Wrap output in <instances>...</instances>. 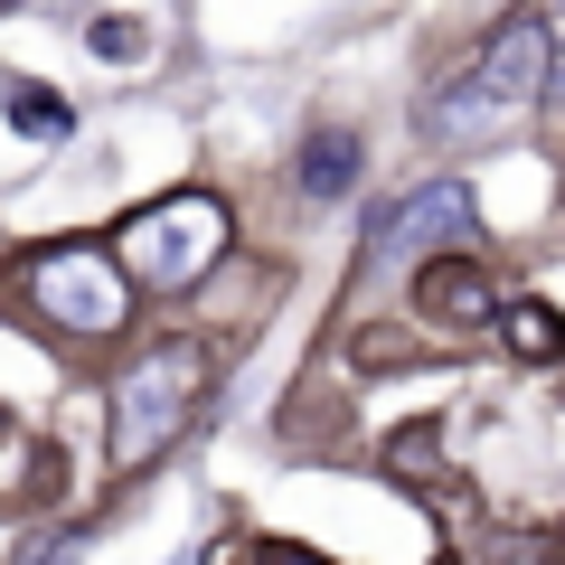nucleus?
<instances>
[{
	"label": "nucleus",
	"mask_w": 565,
	"mask_h": 565,
	"mask_svg": "<svg viewBox=\"0 0 565 565\" xmlns=\"http://www.w3.org/2000/svg\"><path fill=\"white\" fill-rule=\"evenodd\" d=\"M85 47H95V57H141V47H151V29L122 20V10H104V20H85Z\"/></svg>",
	"instance_id": "obj_11"
},
{
	"label": "nucleus",
	"mask_w": 565,
	"mask_h": 565,
	"mask_svg": "<svg viewBox=\"0 0 565 565\" xmlns=\"http://www.w3.org/2000/svg\"><path fill=\"white\" fill-rule=\"evenodd\" d=\"M490 340H500L519 367H565V311L546 302V292H519V302H500Z\"/></svg>",
	"instance_id": "obj_9"
},
{
	"label": "nucleus",
	"mask_w": 565,
	"mask_h": 565,
	"mask_svg": "<svg viewBox=\"0 0 565 565\" xmlns=\"http://www.w3.org/2000/svg\"><path fill=\"white\" fill-rule=\"evenodd\" d=\"M359 170H367V141L349 132V122H311L302 132V151H292V180H302V199H349L359 189Z\"/></svg>",
	"instance_id": "obj_8"
},
{
	"label": "nucleus",
	"mask_w": 565,
	"mask_h": 565,
	"mask_svg": "<svg viewBox=\"0 0 565 565\" xmlns=\"http://www.w3.org/2000/svg\"><path fill=\"white\" fill-rule=\"evenodd\" d=\"M546 76H556V29L537 10H509V20L481 29V47H471V85L481 95H500L509 114H537Z\"/></svg>",
	"instance_id": "obj_6"
},
{
	"label": "nucleus",
	"mask_w": 565,
	"mask_h": 565,
	"mask_svg": "<svg viewBox=\"0 0 565 565\" xmlns=\"http://www.w3.org/2000/svg\"><path fill=\"white\" fill-rule=\"evenodd\" d=\"M20 302H29L39 330H57V340H76V349H104V340L132 330L141 292L122 282V264H114L104 236H57V245H39V255L20 264Z\"/></svg>",
	"instance_id": "obj_3"
},
{
	"label": "nucleus",
	"mask_w": 565,
	"mask_h": 565,
	"mask_svg": "<svg viewBox=\"0 0 565 565\" xmlns=\"http://www.w3.org/2000/svg\"><path fill=\"white\" fill-rule=\"evenodd\" d=\"M527 10H537V20H546V29H565V0H527Z\"/></svg>",
	"instance_id": "obj_14"
},
{
	"label": "nucleus",
	"mask_w": 565,
	"mask_h": 565,
	"mask_svg": "<svg viewBox=\"0 0 565 565\" xmlns=\"http://www.w3.org/2000/svg\"><path fill=\"white\" fill-rule=\"evenodd\" d=\"M104 245H114V264H122L132 292L180 302V292H199V282L226 264V245H236V207H226L217 189H161V199L132 207Z\"/></svg>",
	"instance_id": "obj_2"
},
{
	"label": "nucleus",
	"mask_w": 565,
	"mask_h": 565,
	"mask_svg": "<svg viewBox=\"0 0 565 565\" xmlns=\"http://www.w3.org/2000/svg\"><path fill=\"white\" fill-rule=\"evenodd\" d=\"M207 386H217V359H207V340H189V330H170V340H151L141 359H122L114 396H104V462H114L122 481H141V471L199 424Z\"/></svg>",
	"instance_id": "obj_1"
},
{
	"label": "nucleus",
	"mask_w": 565,
	"mask_h": 565,
	"mask_svg": "<svg viewBox=\"0 0 565 565\" xmlns=\"http://www.w3.org/2000/svg\"><path fill=\"white\" fill-rule=\"evenodd\" d=\"M226 565H340V556H321V546H302V537H245Z\"/></svg>",
	"instance_id": "obj_12"
},
{
	"label": "nucleus",
	"mask_w": 565,
	"mask_h": 565,
	"mask_svg": "<svg viewBox=\"0 0 565 565\" xmlns=\"http://www.w3.org/2000/svg\"><path fill=\"white\" fill-rule=\"evenodd\" d=\"M0 114H10L20 141H66L76 132V104H66L57 85H39V76H0Z\"/></svg>",
	"instance_id": "obj_10"
},
{
	"label": "nucleus",
	"mask_w": 565,
	"mask_h": 565,
	"mask_svg": "<svg viewBox=\"0 0 565 565\" xmlns=\"http://www.w3.org/2000/svg\"><path fill=\"white\" fill-rule=\"evenodd\" d=\"M0 10H10V0H0Z\"/></svg>",
	"instance_id": "obj_16"
},
{
	"label": "nucleus",
	"mask_w": 565,
	"mask_h": 565,
	"mask_svg": "<svg viewBox=\"0 0 565 565\" xmlns=\"http://www.w3.org/2000/svg\"><path fill=\"white\" fill-rule=\"evenodd\" d=\"M76 546H85L76 527H47V537H29V546H20L10 565H76Z\"/></svg>",
	"instance_id": "obj_13"
},
{
	"label": "nucleus",
	"mask_w": 565,
	"mask_h": 565,
	"mask_svg": "<svg viewBox=\"0 0 565 565\" xmlns=\"http://www.w3.org/2000/svg\"><path fill=\"white\" fill-rule=\"evenodd\" d=\"M415 122H424V141H434V151H490V141H509L527 114H509L500 95H481V85L462 76V85H434Z\"/></svg>",
	"instance_id": "obj_7"
},
{
	"label": "nucleus",
	"mask_w": 565,
	"mask_h": 565,
	"mask_svg": "<svg viewBox=\"0 0 565 565\" xmlns=\"http://www.w3.org/2000/svg\"><path fill=\"white\" fill-rule=\"evenodd\" d=\"M500 274H490L471 245H452V255H424L415 274H405V311H415L434 340H490V321H500Z\"/></svg>",
	"instance_id": "obj_5"
},
{
	"label": "nucleus",
	"mask_w": 565,
	"mask_h": 565,
	"mask_svg": "<svg viewBox=\"0 0 565 565\" xmlns=\"http://www.w3.org/2000/svg\"><path fill=\"white\" fill-rule=\"evenodd\" d=\"M0 444H10V415H0Z\"/></svg>",
	"instance_id": "obj_15"
},
{
	"label": "nucleus",
	"mask_w": 565,
	"mask_h": 565,
	"mask_svg": "<svg viewBox=\"0 0 565 565\" xmlns=\"http://www.w3.org/2000/svg\"><path fill=\"white\" fill-rule=\"evenodd\" d=\"M471 236H481V199H471V180L434 170V180H415L405 199H386L377 217H367V274H386V264L415 274L424 255H452V245H471Z\"/></svg>",
	"instance_id": "obj_4"
}]
</instances>
